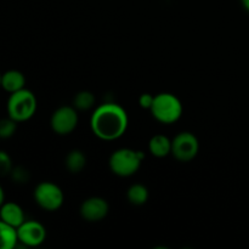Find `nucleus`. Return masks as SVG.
<instances>
[{
  "label": "nucleus",
  "instance_id": "nucleus-19",
  "mask_svg": "<svg viewBox=\"0 0 249 249\" xmlns=\"http://www.w3.org/2000/svg\"><path fill=\"white\" fill-rule=\"evenodd\" d=\"M10 175H11L12 180H14L16 184H26V182L29 180L28 170H27L26 168H23V167L12 168Z\"/></svg>",
  "mask_w": 249,
  "mask_h": 249
},
{
  "label": "nucleus",
  "instance_id": "nucleus-21",
  "mask_svg": "<svg viewBox=\"0 0 249 249\" xmlns=\"http://www.w3.org/2000/svg\"><path fill=\"white\" fill-rule=\"evenodd\" d=\"M5 202V192L4 190H2V187L0 186V207L2 206V203Z\"/></svg>",
  "mask_w": 249,
  "mask_h": 249
},
{
  "label": "nucleus",
  "instance_id": "nucleus-17",
  "mask_svg": "<svg viewBox=\"0 0 249 249\" xmlns=\"http://www.w3.org/2000/svg\"><path fill=\"white\" fill-rule=\"evenodd\" d=\"M17 129V122L7 116V118L0 119V139H9L14 136Z\"/></svg>",
  "mask_w": 249,
  "mask_h": 249
},
{
  "label": "nucleus",
  "instance_id": "nucleus-16",
  "mask_svg": "<svg viewBox=\"0 0 249 249\" xmlns=\"http://www.w3.org/2000/svg\"><path fill=\"white\" fill-rule=\"evenodd\" d=\"M95 100L96 99L92 92L87 91V90L79 91L73 99V107L77 111H88L95 105Z\"/></svg>",
  "mask_w": 249,
  "mask_h": 249
},
{
  "label": "nucleus",
  "instance_id": "nucleus-20",
  "mask_svg": "<svg viewBox=\"0 0 249 249\" xmlns=\"http://www.w3.org/2000/svg\"><path fill=\"white\" fill-rule=\"evenodd\" d=\"M153 100H155V96H153V95L148 94V92H145V94H142L140 97H139V105H140L141 108L151 109V107H152V104H153Z\"/></svg>",
  "mask_w": 249,
  "mask_h": 249
},
{
  "label": "nucleus",
  "instance_id": "nucleus-5",
  "mask_svg": "<svg viewBox=\"0 0 249 249\" xmlns=\"http://www.w3.org/2000/svg\"><path fill=\"white\" fill-rule=\"evenodd\" d=\"M34 201L46 212H55L62 207L65 195L60 186L50 181H43L34 189Z\"/></svg>",
  "mask_w": 249,
  "mask_h": 249
},
{
  "label": "nucleus",
  "instance_id": "nucleus-6",
  "mask_svg": "<svg viewBox=\"0 0 249 249\" xmlns=\"http://www.w3.org/2000/svg\"><path fill=\"white\" fill-rule=\"evenodd\" d=\"M198 139L189 131L178 134L172 140V155L179 162H190L198 155Z\"/></svg>",
  "mask_w": 249,
  "mask_h": 249
},
{
  "label": "nucleus",
  "instance_id": "nucleus-11",
  "mask_svg": "<svg viewBox=\"0 0 249 249\" xmlns=\"http://www.w3.org/2000/svg\"><path fill=\"white\" fill-rule=\"evenodd\" d=\"M24 85H26V78L19 71L10 70L1 74V88L9 94L24 89Z\"/></svg>",
  "mask_w": 249,
  "mask_h": 249
},
{
  "label": "nucleus",
  "instance_id": "nucleus-7",
  "mask_svg": "<svg viewBox=\"0 0 249 249\" xmlns=\"http://www.w3.org/2000/svg\"><path fill=\"white\" fill-rule=\"evenodd\" d=\"M77 109L73 106H62L51 116V129L57 135H68L73 133L78 125Z\"/></svg>",
  "mask_w": 249,
  "mask_h": 249
},
{
  "label": "nucleus",
  "instance_id": "nucleus-1",
  "mask_svg": "<svg viewBox=\"0 0 249 249\" xmlns=\"http://www.w3.org/2000/svg\"><path fill=\"white\" fill-rule=\"evenodd\" d=\"M129 118L125 109L113 102L97 107L90 119V126L95 136L105 141L122 138L128 129Z\"/></svg>",
  "mask_w": 249,
  "mask_h": 249
},
{
  "label": "nucleus",
  "instance_id": "nucleus-15",
  "mask_svg": "<svg viewBox=\"0 0 249 249\" xmlns=\"http://www.w3.org/2000/svg\"><path fill=\"white\" fill-rule=\"evenodd\" d=\"M148 190L145 185L134 184L126 191V198L133 206H143L148 201Z\"/></svg>",
  "mask_w": 249,
  "mask_h": 249
},
{
  "label": "nucleus",
  "instance_id": "nucleus-3",
  "mask_svg": "<svg viewBox=\"0 0 249 249\" xmlns=\"http://www.w3.org/2000/svg\"><path fill=\"white\" fill-rule=\"evenodd\" d=\"M36 97L31 90L22 89L10 94L7 100V116L16 121L17 123L27 122L34 116L36 111Z\"/></svg>",
  "mask_w": 249,
  "mask_h": 249
},
{
  "label": "nucleus",
  "instance_id": "nucleus-4",
  "mask_svg": "<svg viewBox=\"0 0 249 249\" xmlns=\"http://www.w3.org/2000/svg\"><path fill=\"white\" fill-rule=\"evenodd\" d=\"M143 158H145V155L141 151H135L131 148H119L114 151L109 157V169L117 177H131L140 169Z\"/></svg>",
  "mask_w": 249,
  "mask_h": 249
},
{
  "label": "nucleus",
  "instance_id": "nucleus-14",
  "mask_svg": "<svg viewBox=\"0 0 249 249\" xmlns=\"http://www.w3.org/2000/svg\"><path fill=\"white\" fill-rule=\"evenodd\" d=\"M65 164L68 172L77 174V173L82 172L87 165V157L80 150H72L66 156Z\"/></svg>",
  "mask_w": 249,
  "mask_h": 249
},
{
  "label": "nucleus",
  "instance_id": "nucleus-12",
  "mask_svg": "<svg viewBox=\"0 0 249 249\" xmlns=\"http://www.w3.org/2000/svg\"><path fill=\"white\" fill-rule=\"evenodd\" d=\"M148 151L157 158L167 157L168 155H172V140L160 134L152 136L148 142Z\"/></svg>",
  "mask_w": 249,
  "mask_h": 249
},
{
  "label": "nucleus",
  "instance_id": "nucleus-18",
  "mask_svg": "<svg viewBox=\"0 0 249 249\" xmlns=\"http://www.w3.org/2000/svg\"><path fill=\"white\" fill-rule=\"evenodd\" d=\"M12 168H14V165H12V160L9 153L0 150V177L10 175Z\"/></svg>",
  "mask_w": 249,
  "mask_h": 249
},
{
  "label": "nucleus",
  "instance_id": "nucleus-9",
  "mask_svg": "<svg viewBox=\"0 0 249 249\" xmlns=\"http://www.w3.org/2000/svg\"><path fill=\"white\" fill-rule=\"evenodd\" d=\"M109 206L106 199L101 197H90L80 206V215L89 223H97L105 219L108 214Z\"/></svg>",
  "mask_w": 249,
  "mask_h": 249
},
{
  "label": "nucleus",
  "instance_id": "nucleus-22",
  "mask_svg": "<svg viewBox=\"0 0 249 249\" xmlns=\"http://www.w3.org/2000/svg\"><path fill=\"white\" fill-rule=\"evenodd\" d=\"M241 1H242L243 7L249 12V0H241Z\"/></svg>",
  "mask_w": 249,
  "mask_h": 249
},
{
  "label": "nucleus",
  "instance_id": "nucleus-13",
  "mask_svg": "<svg viewBox=\"0 0 249 249\" xmlns=\"http://www.w3.org/2000/svg\"><path fill=\"white\" fill-rule=\"evenodd\" d=\"M18 243L17 230L0 219V249H12Z\"/></svg>",
  "mask_w": 249,
  "mask_h": 249
},
{
  "label": "nucleus",
  "instance_id": "nucleus-23",
  "mask_svg": "<svg viewBox=\"0 0 249 249\" xmlns=\"http://www.w3.org/2000/svg\"><path fill=\"white\" fill-rule=\"evenodd\" d=\"M0 88H1V73H0Z\"/></svg>",
  "mask_w": 249,
  "mask_h": 249
},
{
  "label": "nucleus",
  "instance_id": "nucleus-8",
  "mask_svg": "<svg viewBox=\"0 0 249 249\" xmlns=\"http://www.w3.org/2000/svg\"><path fill=\"white\" fill-rule=\"evenodd\" d=\"M16 230L18 242L26 247H38L46 238L45 228L36 220H26Z\"/></svg>",
  "mask_w": 249,
  "mask_h": 249
},
{
  "label": "nucleus",
  "instance_id": "nucleus-2",
  "mask_svg": "<svg viewBox=\"0 0 249 249\" xmlns=\"http://www.w3.org/2000/svg\"><path fill=\"white\" fill-rule=\"evenodd\" d=\"M150 111L153 118L160 123L173 124L181 118L184 107L181 101L174 94L160 92L155 96Z\"/></svg>",
  "mask_w": 249,
  "mask_h": 249
},
{
  "label": "nucleus",
  "instance_id": "nucleus-10",
  "mask_svg": "<svg viewBox=\"0 0 249 249\" xmlns=\"http://www.w3.org/2000/svg\"><path fill=\"white\" fill-rule=\"evenodd\" d=\"M0 219L15 229L21 226L26 221L23 209L19 204L15 203V202H4L2 203V206L0 207Z\"/></svg>",
  "mask_w": 249,
  "mask_h": 249
}]
</instances>
